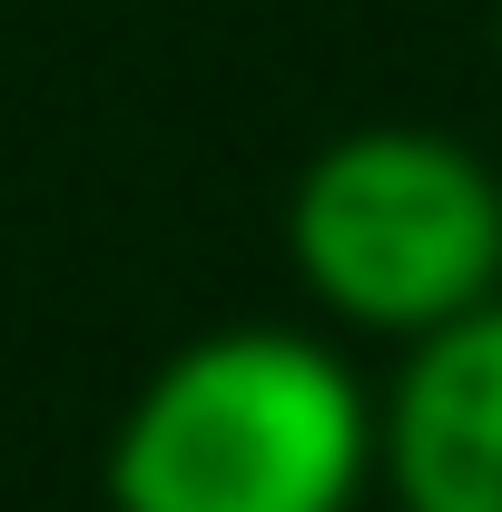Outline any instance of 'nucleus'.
Masks as SVG:
<instances>
[{
  "instance_id": "obj_4",
  "label": "nucleus",
  "mask_w": 502,
  "mask_h": 512,
  "mask_svg": "<svg viewBox=\"0 0 502 512\" xmlns=\"http://www.w3.org/2000/svg\"><path fill=\"white\" fill-rule=\"evenodd\" d=\"M493 50H502V0H493Z\"/></svg>"
},
{
  "instance_id": "obj_1",
  "label": "nucleus",
  "mask_w": 502,
  "mask_h": 512,
  "mask_svg": "<svg viewBox=\"0 0 502 512\" xmlns=\"http://www.w3.org/2000/svg\"><path fill=\"white\" fill-rule=\"evenodd\" d=\"M109 512H355L375 394L306 325H217L158 355L99 453Z\"/></svg>"
},
{
  "instance_id": "obj_3",
  "label": "nucleus",
  "mask_w": 502,
  "mask_h": 512,
  "mask_svg": "<svg viewBox=\"0 0 502 512\" xmlns=\"http://www.w3.org/2000/svg\"><path fill=\"white\" fill-rule=\"evenodd\" d=\"M375 483L394 512H502V296L404 345L375 394Z\"/></svg>"
},
{
  "instance_id": "obj_2",
  "label": "nucleus",
  "mask_w": 502,
  "mask_h": 512,
  "mask_svg": "<svg viewBox=\"0 0 502 512\" xmlns=\"http://www.w3.org/2000/svg\"><path fill=\"white\" fill-rule=\"evenodd\" d=\"M286 266L335 325L414 345L502 296V178L443 128H345L286 188Z\"/></svg>"
}]
</instances>
